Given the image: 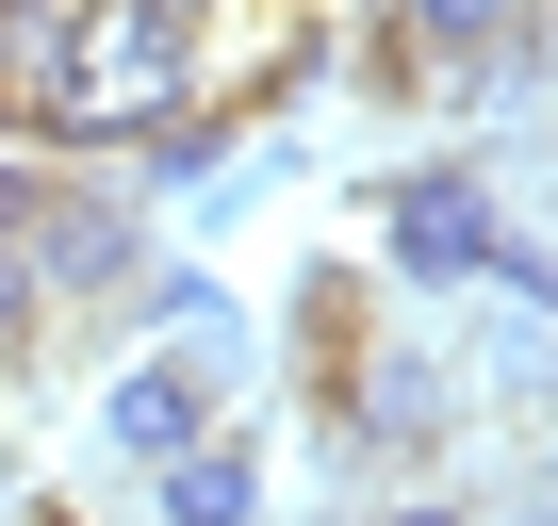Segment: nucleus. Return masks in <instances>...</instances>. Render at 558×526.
<instances>
[{
    "label": "nucleus",
    "instance_id": "f257e3e1",
    "mask_svg": "<svg viewBox=\"0 0 558 526\" xmlns=\"http://www.w3.org/2000/svg\"><path fill=\"white\" fill-rule=\"evenodd\" d=\"M148 263H165V247H148V198L50 165V198H34V297H50V313H132Z\"/></svg>",
    "mask_w": 558,
    "mask_h": 526
},
{
    "label": "nucleus",
    "instance_id": "f03ea898",
    "mask_svg": "<svg viewBox=\"0 0 558 526\" xmlns=\"http://www.w3.org/2000/svg\"><path fill=\"white\" fill-rule=\"evenodd\" d=\"M493 247H509L493 165H395V181H378V263H395L411 297H476Z\"/></svg>",
    "mask_w": 558,
    "mask_h": 526
},
{
    "label": "nucleus",
    "instance_id": "7ed1b4c3",
    "mask_svg": "<svg viewBox=\"0 0 558 526\" xmlns=\"http://www.w3.org/2000/svg\"><path fill=\"white\" fill-rule=\"evenodd\" d=\"M230 379H246V346L165 330L148 362H116V379H99V444H116V461H181L197 428H230Z\"/></svg>",
    "mask_w": 558,
    "mask_h": 526
},
{
    "label": "nucleus",
    "instance_id": "20e7f679",
    "mask_svg": "<svg viewBox=\"0 0 558 526\" xmlns=\"http://www.w3.org/2000/svg\"><path fill=\"white\" fill-rule=\"evenodd\" d=\"M148 510L165 526H263V444L246 428H197L181 461H148Z\"/></svg>",
    "mask_w": 558,
    "mask_h": 526
},
{
    "label": "nucleus",
    "instance_id": "39448f33",
    "mask_svg": "<svg viewBox=\"0 0 558 526\" xmlns=\"http://www.w3.org/2000/svg\"><path fill=\"white\" fill-rule=\"evenodd\" d=\"M345 362H362V263H313V280H296V379L329 395Z\"/></svg>",
    "mask_w": 558,
    "mask_h": 526
},
{
    "label": "nucleus",
    "instance_id": "423d86ee",
    "mask_svg": "<svg viewBox=\"0 0 558 526\" xmlns=\"http://www.w3.org/2000/svg\"><path fill=\"white\" fill-rule=\"evenodd\" d=\"M493 297H509V313H542V330H558V230H509V247H493Z\"/></svg>",
    "mask_w": 558,
    "mask_h": 526
},
{
    "label": "nucleus",
    "instance_id": "0eeeda50",
    "mask_svg": "<svg viewBox=\"0 0 558 526\" xmlns=\"http://www.w3.org/2000/svg\"><path fill=\"white\" fill-rule=\"evenodd\" d=\"M34 330H50V297H34V247H0V379L34 362Z\"/></svg>",
    "mask_w": 558,
    "mask_h": 526
},
{
    "label": "nucleus",
    "instance_id": "6e6552de",
    "mask_svg": "<svg viewBox=\"0 0 558 526\" xmlns=\"http://www.w3.org/2000/svg\"><path fill=\"white\" fill-rule=\"evenodd\" d=\"M362 526H476V510H444V493H395V510H362Z\"/></svg>",
    "mask_w": 558,
    "mask_h": 526
},
{
    "label": "nucleus",
    "instance_id": "1a4fd4ad",
    "mask_svg": "<svg viewBox=\"0 0 558 526\" xmlns=\"http://www.w3.org/2000/svg\"><path fill=\"white\" fill-rule=\"evenodd\" d=\"M0 148H34V99H17V83H0Z\"/></svg>",
    "mask_w": 558,
    "mask_h": 526
},
{
    "label": "nucleus",
    "instance_id": "9d476101",
    "mask_svg": "<svg viewBox=\"0 0 558 526\" xmlns=\"http://www.w3.org/2000/svg\"><path fill=\"white\" fill-rule=\"evenodd\" d=\"M509 526H558V461H542V493H525V510H509Z\"/></svg>",
    "mask_w": 558,
    "mask_h": 526
},
{
    "label": "nucleus",
    "instance_id": "9b49d317",
    "mask_svg": "<svg viewBox=\"0 0 558 526\" xmlns=\"http://www.w3.org/2000/svg\"><path fill=\"white\" fill-rule=\"evenodd\" d=\"M17 526H66V510H17Z\"/></svg>",
    "mask_w": 558,
    "mask_h": 526
}]
</instances>
